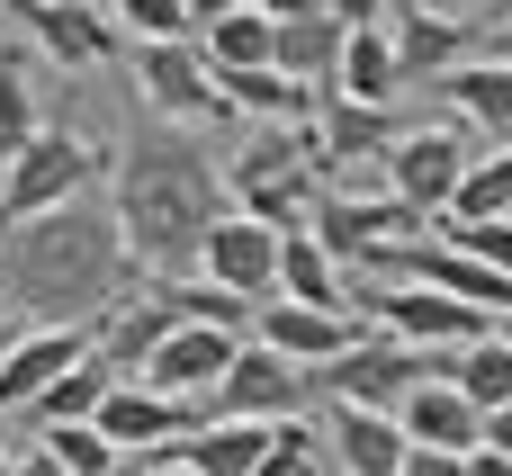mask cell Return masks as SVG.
<instances>
[{"label": "cell", "instance_id": "35", "mask_svg": "<svg viewBox=\"0 0 512 476\" xmlns=\"http://www.w3.org/2000/svg\"><path fill=\"white\" fill-rule=\"evenodd\" d=\"M36 450H45V459H54L63 476H108V468H117V450H108L90 423H63V432H45Z\"/></svg>", "mask_w": 512, "mask_h": 476}, {"label": "cell", "instance_id": "3", "mask_svg": "<svg viewBox=\"0 0 512 476\" xmlns=\"http://www.w3.org/2000/svg\"><path fill=\"white\" fill-rule=\"evenodd\" d=\"M324 153H315V117L306 126H252V144L225 162V207L270 225V234H297L324 198Z\"/></svg>", "mask_w": 512, "mask_h": 476}, {"label": "cell", "instance_id": "42", "mask_svg": "<svg viewBox=\"0 0 512 476\" xmlns=\"http://www.w3.org/2000/svg\"><path fill=\"white\" fill-rule=\"evenodd\" d=\"M9 476H63V468H54L45 450H27V459H9Z\"/></svg>", "mask_w": 512, "mask_h": 476}, {"label": "cell", "instance_id": "2", "mask_svg": "<svg viewBox=\"0 0 512 476\" xmlns=\"http://www.w3.org/2000/svg\"><path fill=\"white\" fill-rule=\"evenodd\" d=\"M126 243H117V216L99 198H72V207H45L27 225H0V306H18L27 324H99L117 297H126Z\"/></svg>", "mask_w": 512, "mask_h": 476}, {"label": "cell", "instance_id": "16", "mask_svg": "<svg viewBox=\"0 0 512 476\" xmlns=\"http://www.w3.org/2000/svg\"><path fill=\"white\" fill-rule=\"evenodd\" d=\"M252 342L297 360V369H324L360 342V315H324V306H288V297H261L252 306Z\"/></svg>", "mask_w": 512, "mask_h": 476}, {"label": "cell", "instance_id": "45", "mask_svg": "<svg viewBox=\"0 0 512 476\" xmlns=\"http://www.w3.org/2000/svg\"><path fill=\"white\" fill-rule=\"evenodd\" d=\"M153 476H189V468H180V459H153Z\"/></svg>", "mask_w": 512, "mask_h": 476}, {"label": "cell", "instance_id": "29", "mask_svg": "<svg viewBox=\"0 0 512 476\" xmlns=\"http://www.w3.org/2000/svg\"><path fill=\"white\" fill-rule=\"evenodd\" d=\"M108 387H117V369H108V360L90 351L81 369H63V378H54V387H45L36 405H27V423H36V432H63V423H90Z\"/></svg>", "mask_w": 512, "mask_h": 476}, {"label": "cell", "instance_id": "38", "mask_svg": "<svg viewBox=\"0 0 512 476\" xmlns=\"http://www.w3.org/2000/svg\"><path fill=\"white\" fill-rule=\"evenodd\" d=\"M477 450H495V459H512V405H504V414H486V441H477Z\"/></svg>", "mask_w": 512, "mask_h": 476}, {"label": "cell", "instance_id": "25", "mask_svg": "<svg viewBox=\"0 0 512 476\" xmlns=\"http://www.w3.org/2000/svg\"><path fill=\"white\" fill-rule=\"evenodd\" d=\"M216 90H225V108L252 117V126H306V117L324 108L306 81H288V72H270V63H261V72H216Z\"/></svg>", "mask_w": 512, "mask_h": 476}, {"label": "cell", "instance_id": "47", "mask_svg": "<svg viewBox=\"0 0 512 476\" xmlns=\"http://www.w3.org/2000/svg\"><path fill=\"white\" fill-rule=\"evenodd\" d=\"M9 342H18V333H9V324H0V360H9Z\"/></svg>", "mask_w": 512, "mask_h": 476}, {"label": "cell", "instance_id": "11", "mask_svg": "<svg viewBox=\"0 0 512 476\" xmlns=\"http://www.w3.org/2000/svg\"><path fill=\"white\" fill-rule=\"evenodd\" d=\"M306 234L342 261V270H360L378 243H405V234H432L405 198H387V189H324L315 198V216H306Z\"/></svg>", "mask_w": 512, "mask_h": 476}, {"label": "cell", "instance_id": "50", "mask_svg": "<svg viewBox=\"0 0 512 476\" xmlns=\"http://www.w3.org/2000/svg\"><path fill=\"white\" fill-rule=\"evenodd\" d=\"M0 476H9V450H0Z\"/></svg>", "mask_w": 512, "mask_h": 476}, {"label": "cell", "instance_id": "28", "mask_svg": "<svg viewBox=\"0 0 512 476\" xmlns=\"http://www.w3.org/2000/svg\"><path fill=\"white\" fill-rule=\"evenodd\" d=\"M512 216V153H477L468 171H459V189H450V216L441 225H504Z\"/></svg>", "mask_w": 512, "mask_h": 476}, {"label": "cell", "instance_id": "19", "mask_svg": "<svg viewBox=\"0 0 512 476\" xmlns=\"http://www.w3.org/2000/svg\"><path fill=\"white\" fill-rule=\"evenodd\" d=\"M396 432H405V450H450V459H468V450L486 441V414H477L450 378H423V387L396 405Z\"/></svg>", "mask_w": 512, "mask_h": 476}, {"label": "cell", "instance_id": "7", "mask_svg": "<svg viewBox=\"0 0 512 476\" xmlns=\"http://www.w3.org/2000/svg\"><path fill=\"white\" fill-rule=\"evenodd\" d=\"M0 18L36 45V63H54V72H99V63H117L126 54V36H117V18L99 9V0H0Z\"/></svg>", "mask_w": 512, "mask_h": 476}, {"label": "cell", "instance_id": "49", "mask_svg": "<svg viewBox=\"0 0 512 476\" xmlns=\"http://www.w3.org/2000/svg\"><path fill=\"white\" fill-rule=\"evenodd\" d=\"M504 63H512V27H504Z\"/></svg>", "mask_w": 512, "mask_h": 476}, {"label": "cell", "instance_id": "12", "mask_svg": "<svg viewBox=\"0 0 512 476\" xmlns=\"http://www.w3.org/2000/svg\"><path fill=\"white\" fill-rule=\"evenodd\" d=\"M468 162H477V144H468L459 126H405L396 153H387V198H405L423 225H441V216H450V189H459Z\"/></svg>", "mask_w": 512, "mask_h": 476}, {"label": "cell", "instance_id": "24", "mask_svg": "<svg viewBox=\"0 0 512 476\" xmlns=\"http://www.w3.org/2000/svg\"><path fill=\"white\" fill-rule=\"evenodd\" d=\"M270 432L279 423H198L180 450H162V459H180L189 476H252L270 459Z\"/></svg>", "mask_w": 512, "mask_h": 476}, {"label": "cell", "instance_id": "33", "mask_svg": "<svg viewBox=\"0 0 512 476\" xmlns=\"http://www.w3.org/2000/svg\"><path fill=\"white\" fill-rule=\"evenodd\" d=\"M108 18H117V36H135V45H180V36H198L189 27V0H99Z\"/></svg>", "mask_w": 512, "mask_h": 476}, {"label": "cell", "instance_id": "4", "mask_svg": "<svg viewBox=\"0 0 512 476\" xmlns=\"http://www.w3.org/2000/svg\"><path fill=\"white\" fill-rule=\"evenodd\" d=\"M423 378H450V360H432V351H405V342H387V333H360L342 360H324V369H306V387L324 396V405H360V414H396Z\"/></svg>", "mask_w": 512, "mask_h": 476}, {"label": "cell", "instance_id": "18", "mask_svg": "<svg viewBox=\"0 0 512 476\" xmlns=\"http://www.w3.org/2000/svg\"><path fill=\"white\" fill-rule=\"evenodd\" d=\"M405 126H414L405 108H351V99H324V108H315V153H324V180H342L351 162H387Z\"/></svg>", "mask_w": 512, "mask_h": 476}, {"label": "cell", "instance_id": "43", "mask_svg": "<svg viewBox=\"0 0 512 476\" xmlns=\"http://www.w3.org/2000/svg\"><path fill=\"white\" fill-rule=\"evenodd\" d=\"M108 476H153V459H117V468H108Z\"/></svg>", "mask_w": 512, "mask_h": 476}, {"label": "cell", "instance_id": "40", "mask_svg": "<svg viewBox=\"0 0 512 476\" xmlns=\"http://www.w3.org/2000/svg\"><path fill=\"white\" fill-rule=\"evenodd\" d=\"M225 9H252V0H189V27H216Z\"/></svg>", "mask_w": 512, "mask_h": 476}, {"label": "cell", "instance_id": "30", "mask_svg": "<svg viewBox=\"0 0 512 476\" xmlns=\"http://www.w3.org/2000/svg\"><path fill=\"white\" fill-rule=\"evenodd\" d=\"M45 135V108H36V63L27 54H0V171Z\"/></svg>", "mask_w": 512, "mask_h": 476}, {"label": "cell", "instance_id": "21", "mask_svg": "<svg viewBox=\"0 0 512 476\" xmlns=\"http://www.w3.org/2000/svg\"><path fill=\"white\" fill-rule=\"evenodd\" d=\"M279 27V45H270V72H288V81H306L315 99L333 90V63H342V18L333 9H306V18H270Z\"/></svg>", "mask_w": 512, "mask_h": 476}, {"label": "cell", "instance_id": "27", "mask_svg": "<svg viewBox=\"0 0 512 476\" xmlns=\"http://www.w3.org/2000/svg\"><path fill=\"white\" fill-rule=\"evenodd\" d=\"M189 45L207 54V72H261V63H270V45H279V27H270L261 9H225V18H216V27H198Z\"/></svg>", "mask_w": 512, "mask_h": 476}, {"label": "cell", "instance_id": "13", "mask_svg": "<svg viewBox=\"0 0 512 476\" xmlns=\"http://www.w3.org/2000/svg\"><path fill=\"white\" fill-rule=\"evenodd\" d=\"M189 279H207V288H225V297L261 306V297H279V234L225 207V216L207 225V243H198V270H189Z\"/></svg>", "mask_w": 512, "mask_h": 476}, {"label": "cell", "instance_id": "32", "mask_svg": "<svg viewBox=\"0 0 512 476\" xmlns=\"http://www.w3.org/2000/svg\"><path fill=\"white\" fill-rule=\"evenodd\" d=\"M162 297H171V315L180 324H216V333H243L252 324V306L243 297H225V288H207V279H153Z\"/></svg>", "mask_w": 512, "mask_h": 476}, {"label": "cell", "instance_id": "17", "mask_svg": "<svg viewBox=\"0 0 512 476\" xmlns=\"http://www.w3.org/2000/svg\"><path fill=\"white\" fill-rule=\"evenodd\" d=\"M90 360V333L81 324H36V333H18L9 342V360H0V414H27L63 369H81Z\"/></svg>", "mask_w": 512, "mask_h": 476}, {"label": "cell", "instance_id": "51", "mask_svg": "<svg viewBox=\"0 0 512 476\" xmlns=\"http://www.w3.org/2000/svg\"><path fill=\"white\" fill-rule=\"evenodd\" d=\"M504 153H512V144H504Z\"/></svg>", "mask_w": 512, "mask_h": 476}, {"label": "cell", "instance_id": "36", "mask_svg": "<svg viewBox=\"0 0 512 476\" xmlns=\"http://www.w3.org/2000/svg\"><path fill=\"white\" fill-rule=\"evenodd\" d=\"M342 27H387V0H324Z\"/></svg>", "mask_w": 512, "mask_h": 476}, {"label": "cell", "instance_id": "23", "mask_svg": "<svg viewBox=\"0 0 512 476\" xmlns=\"http://www.w3.org/2000/svg\"><path fill=\"white\" fill-rule=\"evenodd\" d=\"M279 297L288 306H324V315H351V270L297 225V234H279Z\"/></svg>", "mask_w": 512, "mask_h": 476}, {"label": "cell", "instance_id": "46", "mask_svg": "<svg viewBox=\"0 0 512 476\" xmlns=\"http://www.w3.org/2000/svg\"><path fill=\"white\" fill-rule=\"evenodd\" d=\"M495 27H512V0H495Z\"/></svg>", "mask_w": 512, "mask_h": 476}, {"label": "cell", "instance_id": "14", "mask_svg": "<svg viewBox=\"0 0 512 476\" xmlns=\"http://www.w3.org/2000/svg\"><path fill=\"white\" fill-rule=\"evenodd\" d=\"M387 45H396V81H450V72L477 54V27H468L459 9L405 0V9H387Z\"/></svg>", "mask_w": 512, "mask_h": 476}, {"label": "cell", "instance_id": "34", "mask_svg": "<svg viewBox=\"0 0 512 476\" xmlns=\"http://www.w3.org/2000/svg\"><path fill=\"white\" fill-rule=\"evenodd\" d=\"M252 476H333L324 432H315V423H279V432H270V459H261Z\"/></svg>", "mask_w": 512, "mask_h": 476}, {"label": "cell", "instance_id": "8", "mask_svg": "<svg viewBox=\"0 0 512 476\" xmlns=\"http://www.w3.org/2000/svg\"><path fill=\"white\" fill-rule=\"evenodd\" d=\"M306 405H315L306 369L279 360V351H261V342H243L234 369L207 387V423H306Z\"/></svg>", "mask_w": 512, "mask_h": 476}, {"label": "cell", "instance_id": "9", "mask_svg": "<svg viewBox=\"0 0 512 476\" xmlns=\"http://www.w3.org/2000/svg\"><path fill=\"white\" fill-rule=\"evenodd\" d=\"M198 423H207V405L162 396V387H144V378H117V387L99 396V414H90V432H99L117 459H162V450H180Z\"/></svg>", "mask_w": 512, "mask_h": 476}, {"label": "cell", "instance_id": "37", "mask_svg": "<svg viewBox=\"0 0 512 476\" xmlns=\"http://www.w3.org/2000/svg\"><path fill=\"white\" fill-rule=\"evenodd\" d=\"M396 476H459V459H450V450H405Z\"/></svg>", "mask_w": 512, "mask_h": 476}, {"label": "cell", "instance_id": "5", "mask_svg": "<svg viewBox=\"0 0 512 476\" xmlns=\"http://www.w3.org/2000/svg\"><path fill=\"white\" fill-rule=\"evenodd\" d=\"M99 171H108V153H99L90 135L45 126V135H36V144L0 171V225H27V216H45V207L90 198V189H99Z\"/></svg>", "mask_w": 512, "mask_h": 476}, {"label": "cell", "instance_id": "10", "mask_svg": "<svg viewBox=\"0 0 512 476\" xmlns=\"http://www.w3.org/2000/svg\"><path fill=\"white\" fill-rule=\"evenodd\" d=\"M126 63H135V90H144V108L162 126H216V117H234L225 90H216V72H207V54L189 36L180 45H126Z\"/></svg>", "mask_w": 512, "mask_h": 476}, {"label": "cell", "instance_id": "1", "mask_svg": "<svg viewBox=\"0 0 512 476\" xmlns=\"http://www.w3.org/2000/svg\"><path fill=\"white\" fill-rule=\"evenodd\" d=\"M108 216H117V243L135 270L189 279L207 225L225 216V162H207V144L189 126H144L108 162Z\"/></svg>", "mask_w": 512, "mask_h": 476}, {"label": "cell", "instance_id": "26", "mask_svg": "<svg viewBox=\"0 0 512 476\" xmlns=\"http://www.w3.org/2000/svg\"><path fill=\"white\" fill-rule=\"evenodd\" d=\"M450 108L477 126V135H495V144H512V63H459L450 81Z\"/></svg>", "mask_w": 512, "mask_h": 476}, {"label": "cell", "instance_id": "15", "mask_svg": "<svg viewBox=\"0 0 512 476\" xmlns=\"http://www.w3.org/2000/svg\"><path fill=\"white\" fill-rule=\"evenodd\" d=\"M234 351H243V333H216V324H171L135 378H144V387H162V396H189V405H207V387L234 369Z\"/></svg>", "mask_w": 512, "mask_h": 476}, {"label": "cell", "instance_id": "41", "mask_svg": "<svg viewBox=\"0 0 512 476\" xmlns=\"http://www.w3.org/2000/svg\"><path fill=\"white\" fill-rule=\"evenodd\" d=\"M261 18H306V9H324V0H252Z\"/></svg>", "mask_w": 512, "mask_h": 476}, {"label": "cell", "instance_id": "22", "mask_svg": "<svg viewBox=\"0 0 512 476\" xmlns=\"http://www.w3.org/2000/svg\"><path fill=\"white\" fill-rule=\"evenodd\" d=\"M324 99H351V108H405L387 27H351V36H342V63H333V90H324Z\"/></svg>", "mask_w": 512, "mask_h": 476}, {"label": "cell", "instance_id": "44", "mask_svg": "<svg viewBox=\"0 0 512 476\" xmlns=\"http://www.w3.org/2000/svg\"><path fill=\"white\" fill-rule=\"evenodd\" d=\"M495 342H504V351H512V315H495Z\"/></svg>", "mask_w": 512, "mask_h": 476}, {"label": "cell", "instance_id": "20", "mask_svg": "<svg viewBox=\"0 0 512 476\" xmlns=\"http://www.w3.org/2000/svg\"><path fill=\"white\" fill-rule=\"evenodd\" d=\"M324 459H333V476H396L405 468V432H396V414L324 405Z\"/></svg>", "mask_w": 512, "mask_h": 476}, {"label": "cell", "instance_id": "39", "mask_svg": "<svg viewBox=\"0 0 512 476\" xmlns=\"http://www.w3.org/2000/svg\"><path fill=\"white\" fill-rule=\"evenodd\" d=\"M459 476H512V459H495V450H468V459H459Z\"/></svg>", "mask_w": 512, "mask_h": 476}, {"label": "cell", "instance_id": "48", "mask_svg": "<svg viewBox=\"0 0 512 476\" xmlns=\"http://www.w3.org/2000/svg\"><path fill=\"white\" fill-rule=\"evenodd\" d=\"M441 9H477V0H441Z\"/></svg>", "mask_w": 512, "mask_h": 476}, {"label": "cell", "instance_id": "6", "mask_svg": "<svg viewBox=\"0 0 512 476\" xmlns=\"http://www.w3.org/2000/svg\"><path fill=\"white\" fill-rule=\"evenodd\" d=\"M351 306H369L387 342L432 351V360H450V351H468V342L495 333V315H477V306H459V297H441V288H360V279H351Z\"/></svg>", "mask_w": 512, "mask_h": 476}, {"label": "cell", "instance_id": "31", "mask_svg": "<svg viewBox=\"0 0 512 476\" xmlns=\"http://www.w3.org/2000/svg\"><path fill=\"white\" fill-rule=\"evenodd\" d=\"M450 387L477 405V414H504L512 405V351L486 333V342H468V351H450Z\"/></svg>", "mask_w": 512, "mask_h": 476}]
</instances>
